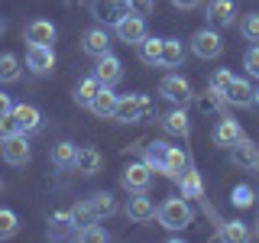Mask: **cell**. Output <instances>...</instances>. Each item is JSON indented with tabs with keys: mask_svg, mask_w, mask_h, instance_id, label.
I'll return each mask as SVG.
<instances>
[{
	"mask_svg": "<svg viewBox=\"0 0 259 243\" xmlns=\"http://www.w3.org/2000/svg\"><path fill=\"white\" fill-rule=\"evenodd\" d=\"M162 46H165V39H156V36H146L140 46V62L149 65V68H162Z\"/></svg>",
	"mask_w": 259,
	"mask_h": 243,
	"instance_id": "cell-25",
	"label": "cell"
},
{
	"mask_svg": "<svg viewBox=\"0 0 259 243\" xmlns=\"http://www.w3.org/2000/svg\"><path fill=\"white\" fill-rule=\"evenodd\" d=\"M191 52L198 55V59H204V62L207 59H221V55H224V36H221V29L210 26V23H207L204 29H198L191 36Z\"/></svg>",
	"mask_w": 259,
	"mask_h": 243,
	"instance_id": "cell-2",
	"label": "cell"
},
{
	"mask_svg": "<svg viewBox=\"0 0 259 243\" xmlns=\"http://www.w3.org/2000/svg\"><path fill=\"white\" fill-rule=\"evenodd\" d=\"M120 185L130 191V194H140V191H149V185H152V169H149V162H130V166L120 172Z\"/></svg>",
	"mask_w": 259,
	"mask_h": 243,
	"instance_id": "cell-5",
	"label": "cell"
},
{
	"mask_svg": "<svg viewBox=\"0 0 259 243\" xmlns=\"http://www.w3.org/2000/svg\"><path fill=\"white\" fill-rule=\"evenodd\" d=\"M149 110H152V101L146 94H123L117 101L113 120H120V124H140L143 117H149Z\"/></svg>",
	"mask_w": 259,
	"mask_h": 243,
	"instance_id": "cell-3",
	"label": "cell"
},
{
	"mask_svg": "<svg viewBox=\"0 0 259 243\" xmlns=\"http://www.w3.org/2000/svg\"><path fill=\"white\" fill-rule=\"evenodd\" d=\"M13 133H23V130H20V124H16L13 110H10V113L0 117V140H7V136H13Z\"/></svg>",
	"mask_w": 259,
	"mask_h": 243,
	"instance_id": "cell-41",
	"label": "cell"
},
{
	"mask_svg": "<svg viewBox=\"0 0 259 243\" xmlns=\"http://www.w3.org/2000/svg\"><path fill=\"white\" fill-rule=\"evenodd\" d=\"M113 29H117V39H120V43H126V46H140L143 39H146V16H140V13L130 10Z\"/></svg>",
	"mask_w": 259,
	"mask_h": 243,
	"instance_id": "cell-9",
	"label": "cell"
},
{
	"mask_svg": "<svg viewBox=\"0 0 259 243\" xmlns=\"http://www.w3.org/2000/svg\"><path fill=\"white\" fill-rule=\"evenodd\" d=\"M240 32H243V39H249V43H259V13H246V16H243Z\"/></svg>",
	"mask_w": 259,
	"mask_h": 243,
	"instance_id": "cell-37",
	"label": "cell"
},
{
	"mask_svg": "<svg viewBox=\"0 0 259 243\" xmlns=\"http://www.w3.org/2000/svg\"><path fill=\"white\" fill-rule=\"evenodd\" d=\"M230 201H233V208H253V201H256V191L249 188V185H237L230 194Z\"/></svg>",
	"mask_w": 259,
	"mask_h": 243,
	"instance_id": "cell-36",
	"label": "cell"
},
{
	"mask_svg": "<svg viewBox=\"0 0 259 243\" xmlns=\"http://www.w3.org/2000/svg\"><path fill=\"white\" fill-rule=\"evenodd\" d=\"M4 29H7V23H4V16H0V36H4Z\"/></svg>",
	"mask_w": 259,
	"mask_h": 243,
	"instance_id": "cell-45",
	"label": "cell"
},
{
	"mask_svg": "<svg viewBox=\"0 0 259 243\" xmlns=\"http://www.w3.org/2000/svg\"><path fill=\"white\" fill-rule=\"evenodd\" d=\"M49 156H52V166H55V169H75L78 146L68 143V140H62V143H55L52 149H49Z\"/></svg>",
	"mask_w": 259,
	"mask_h": 243,
	"instance_id": "cell-28",
	"label": "cell"
},
{
	"mask_svg": "<svg viewBox=\"0 0 259 243\" xmlns=\"http://www.w3.org/2000/svg\"><path fill=\"white\" fill-rule=\"evenodd\" d=\"M178 10H194V7H201V0H172Z\"/></svg>",
	"mask_w": 259,
	"mask_h": 243,
	"instance_id": "cell-44",
	"label": "cell"
},
{
	"mask_svg": "<svg viewBox=\"0 0 259 243\" xmlns=\"http://www.w3.org/2000/svg\"><path fill=\"white\" fill-rule=\"evenodd\" d=\"M55 36H59V29H55V23L49 20H29L26 29H23V39L32 46H52Z\"/></svg>",
	"mask_w": 259,
	"mask_h": 243,
	"instance_id": "cell-16",
	"label": "cell"
},
{
	"mask_svg": "<svg viewBox=\"0 0 259 243\" xmlns=\"http://www.w3.org/2000/svg\"><path fill=\"white\" fill-rule=\"evenodd\" d=\"M10 110H13L10 94H4V91H0V117H4V113H10Z\"/></svg>",
	"mask_w": 259,
	"mask_h": 243,
	"instance_id": "cell-43",
	"label": "cell"
},
{
	"mask_svg": "<svg viewBox=\"0 0 259 243\" xmlns=\"http://www.w3.org/2000/svg\"><path fill=\"white\" fill-rule=\"evenodd\" d=\"M26 68L32 75H49V71H55V49L26 43Z\"/></svg>",
	"mask_w": 259,
	"mask_h": 243,
	"instance_id": "cell-11",
	"label": "cell"
},
{
	"mask_svg": "<svg viewBox=\"0 0 259 243\" xmlns=\"http://www.w3.org/2000/svg\"><path fill=\"white\" fill-rule=\"evenodd\" d=\"M13 117H16V124H20V130L26 136L42 130V110L32 107V104H13Z\"/></svg>",
	"mask_w": 259,
	"mask_h": 243,
	"instance_id": "cell-19",
	"label": "cell"
},
{
	"mask_svg": "<svg viewBox=\"0 0 259 243\" xmlns=\"http://www.w3.org/2000/svg\"><path fill=\"white\" fill-rule=\"evenodd\" d=\"M256 88L249 85L246 78H233L230 81V88L224 91V97H227V107H253L256 104Z\"/></svg>",
	"mask_w": 259,
	"mask_h": 243,
	"instance_id": "cell-15",
	"label": "cell"
},
{
	"mask_svg": "<svg viewBox=\"0 0 259 243\" xmlns=\"http://www.w3.org/2000/svg\"><path fill=\"white\" fill-rule=\"evenodd\" d=\"M253 97H256V104H259V88H256V94H253Z\"/></svg>",
	"mask_w": 259,
	"mask_h": 243,
	"instance_id": "cell-46",
	"label": "cell"
},
{
	"mask_svg": "<svg viewBox=\"0 0 259 243\" xmlns=\"http://www.w3.org/2000/svg\"><path fill=\"white\" fill-rule=\"evenodd\" d=\"M81 52L84 55H91V59H101V55H107L110 52V36H107V26H91V29H84L81 32Z\"/></svg>",
	"mask_w": 259,
	"mask_h": 243,
	"instance_id": "cell-10",
	"label": "cell"
},
{
	"mask_svg": "<svg viewBox=\"0 0 259 243\" xmlns=\"http://www.w3.org/2000/svg\"><path fill=\"white\" fill-rule=\"evenodd\" d=\"M188 169V152L178 149V146H168V175L165 178H178Z\"/></svg>",
	"mask_w": 259,
	"mask_h": 243,
	"instance_id": "cell-35",
	"label": "cell"
},
{
	"mask_svg": "<svg viewBox=\"0 0 259 243\" xmlns=\"http://www.w3.org/2000/svg\"><path fill=\"white\" fill-rule=\"evenodd\" d=\"M91 205H94V211H97V217H101V221H107V217H113L120 211L117 198H113L110 191H97L94 198H91Z\"/></svg>",
	"mask_w": 259,
	"mask_h": 243,
	"instance_id": "cell-33",
	"label": "cell"
},
{
	"mask_svg": "<svg viewBox=\"0 0 259 243\" xmlns=\"http://www.w3.org/2000/svg\"><path fill=\"white\" fill-rule=\"evenodd\" d=\"M23 78V62L16 59L13 52H0V81L4 85H13V81Z\"/></svg>",
	"mask_w": 259,
	"mask_h": 243,
	"instance_id": "cell-30",
	"label": "cell"
},
{
	"mask_svg": "<svg viewBox=\"0 0 259 243\" xmlns=\"http://www.w3.org/2000/svg\"><path fill=\"white\" fill-rule=\"evenodd\" d=\"M207 23L217 29H230L237 23V7L233 0H207Z\"/></svg>",
	"mask_w": 259,
	"mask_h": 243,
	"instance_id": "cell-12",
	"label": "cell"
},
{
	"mask_svg": "<svg viewBox=\"0 0 259 243\" xmlns=\"http://www.w3.org/2000/svg\"><path fill=\"white\" fill-rule=\"evenodd\" d=\"M117 101H120V94H113V88L104 85L101 91L94 94V101H91V110L97 120H113V113H117Z\"/></svg>",
	"mask_w": 259,
	"mask_h": 243,
	"instance_id": "cell-18",
	"label": "cell"
},
{
	"mask_svg": "<svg viewBox=\"0 0 259 243\" xmlns=\"http://www.w3.org/2000/svg\"><path fill=\"white\" fill-rule=\"evenodd\" d=\"M143 159L149 162L152 172L168 175V143H159V140L146 143V146H143Z\"/></svg>",
	"mask_w": 259,
	"mask_h": 243,
	"instance_id": "cell-21",
	"label": "cell"
},
{
	"mask_svg": "<svg viewBox=\"0 0 259 243\" xmlns=\"http://www.w3.org/2000/svg\"><path fill=\"white\" fill-rule=\"evenodd\" d=\"M217 240H227V243H246L249 240V227L243 221H224L221 230H217Z\"/></svg>",
	"mask_w": 259,
	"mask_h": 243,
	"instance_id": "cell-31",
	"label": "cell"
},
{
	"mask_svg": "<svg viewBox=\"0 0 259 243\" xmlns=\"http://www.w3.org/2000/svg\"><path fill=\"white\" fill-rule=\"evenodd\" d=\"M156 221H159V227H165V230H185V227L194 224V211H191L188 201H185V194L182 198H165L156 211Z\"/></svg>",
	"mask_w": 259,
	"mask_h": 243,
	"instance_id": "cell-1",
	"label": "cell"
},
{
	"mask_svg": "<svg viewBox=\"0 0 259 243\" xmlns=\"http://www.w3.org/2000/svg\"><path fill=\"white\" fill-rule=\"evenodd\" d=\"M230 162L240 172H259V146L243 136V140H237L230 146Z\"/></svg>",
	"mask_w": 259,
	"mask_h": 243,
	"instance_id": "cell-7",
	"label": "cell"
},
{
	"mask_svg": "<svg viewBox=\"0 0 259 243\" xmlns=\"http://www.w3.org/2000/svg\"><path fill=\"white\" fill-rule=\"evenodd\" d=\"M71 221H75V233H78V240H81V230H88L91 224H97L101 217H97V211L91 201H78L75 208H71Z\"/></svg>",
	"mask_w": 259,
	"mask_h": 243,
	"instance_id": "cell-27",
	"label": "cell"
},
{
	"mask_svg": "<svg viewBox=\"0 0 259 243\" xmlns=\"http://www.w3.org/2000/svg\"><path fill=\"white\" fill-rule=\"evenodd\" d=\"M237 140H243V130L240 124L233 117H227V113H221V120H217V127H214V133H210V143L214 146H221V149H230Z\"/></svg>",
	"mask_w": 259,
	"mask_h": 243,
	"instance_id": "cell-13",
	"label": "cell"
},
{
	"mask_svg": "<svg viewBox=\"0 0 259 243\" xmlns=\"http://www.w3.org/2000/svg\"><path fill=\"white\" fill-rule=\"evenodd\" d=\"M182 62H185L182 39H165V46H162V68H178Z\"/></svg>",
	"mask_w": 259,
	"mask_h": 243,
	"instance_id": "cell-32",
	"label": "cell"
},
{
	"mask_svg": "<svg viewBox=\"0 0 259 243\" xmlns=\"http://www.w3.org/2000/svg\"><path fill=\"white\" fill-rule=\"evenodd\" d=\"M159 94L165 97L168 104H178V107H185L188 101H194V91H191V81L185 75H165L159 81Z\"/></svg>",
	"mask_w": 259,
	"mask_h": 243,
	"instance_id": "cell-4",
	"label": "cell"
},
{
	"mask_svg": "<svg viewBox=\"0 0 259 243\" xmlns=\"http://www.w3.org/2000/svg\"><path fill=\"white\" fill-rule=\"evenodd\" d=\"M162 130H165V133H172V136H188L191 133V124H188V113H185V107H175L172 110H165L162 113Z\"/></svg>",
	"mask_w": 259,
	"mask_h": 243,
	"instance_id": "cell-20",
	"label": "cell"
},
{
	"mask_svg": "<svg viewBox=\"0 0 259 243\" xmlns=\"http://www.w3.org/2000/svg\"><path fill=\"white\" fill-rule=\"evenodd\" d=\"M94 75L101 78V85H107V88H113V85H120V78H123V62L117 59V55H101L97 59V65H94Z\"/></svg>",
	"mask_w": 259,
	"mask_h": 243,
	"instance_id": "cell-17",
	"label": "cell"
},
{
	"mask_svg": "<svg viewBox=\"0 0 259 243\" xmlns=\"http://www.w3.org/2000/svg\"><path fill=\"white\" fill-rule=\"evenodd\" d=\"M0 188H4V182H0Z\"/></svg>",
	"mask_w": 259,
	"mask_h": 243,
	"instance_id": "cell-48",
	"label": "cell"
},
{
	"mask_svg": "<svg viewBox=\"0 0 259 243\" xmlns=\"http://www.w3.org/2000/svg\"><path fill=\"white\" fill-rule=\"evenodd\" d=\"M0 152L10 166H26L32 159V149H29V136L26 133H13L7 140H0Z\"/></svg>",
	"mask_w": 259,
	"mask_h": 243,
	"instance_id": "cell-8",
	"label": "cell"
},
{
	"mask_svg": "<svg viewBox=\"0 0 259 243\" xmlns=\"http://www.w3.org/2000/svg\"><path fill=\"white\" fill-rule=\"evenodd\" d=\"M230 81H233V71H230V68H217L214 75H210V88L224 94L227 88H230Z\"/></svg>",
	"mask_w": 259,
	"mask_h": 243,
	"instance_id": "cell-39",
	"label": "cell"
},
{
	"mask_svg": "<svg viewBox=\"0 0 259 243\" xmlns=\"http://www.w3.org/2000/svg\"><path fill=\"white\" fill-rule=\"evenodd\" d=\"M81 240H88V243H107V240H110V233L101 227V221H97V224L88 227V230H81Z\"/></svg>",
	"mask_w": 259,
	"mask_h": 243,
	"instance_id": "cell-40",
	"label": "cell"
},
{
	"mask_svg": "<svg viewBox=\"0 0 259 243\" xmlns=\"http://www.w3.org/2000/svg\"><path fill=\"white\" fill-rule=\"evenodd\" d=\"M101 166H104V156L94 149V146H78V156H75L78 175H97Z\"/></svg>",
	"mask_w": 259,
	"mask_h": 243,
	"instance_id": "cell-22",
	"label": "cell"
},
{
	"mask_svg": "<svg viewBox=\"0 0 259 243\" xmlns=\"http://www.w3.org/2000/svg\"><path fill=\"white\" fill-rule=\"evenodd\" d=\"M175 182L182 185V194H185V198H198V201H204V185H201V175L194 172L191 166L185 169V172L178 175Z\"/></svg>",
	"mask_w": 259,
	"mask_h": 243,
	"instance_id": "cell-29",
	"label": "cell"
},
{
	"mask_svg": "<svg viewBox=\"0 0 259 243\" xmlns=\"http://www.w3.org/2000/svg\"><path fill=\"white\" fill-rule=\"evenodd\" d=\"M130 13V0H91V16L101 26H117Z\"/></svg>",
	"mask_w": 259,
	"mask_h": 243,
	"instance_id": "cell-6",
	"label": "cell"
},
{
	"mask_svg": "<svg viewBox=\"0 0 259 243\" xmlns=\"http://www.w3.org/2000/svg\"><path fill=\"white\" fill-rule=\"evenodd\" d=\"M20 233V214L10 208H0V240H10Z\"/></svg>",
	"mask_w": 259,
	"mask_h": 243,
	"instance_id": "cell-34",
	"label": "cell"
},
{
	"mask_svg": "<svg viewBox=\"0 0 259 243\" xmlns=\"http://www.w3.org/2000/svg\"><path fill=\"white\" fill-rule=\"evenodd\" d=\"M101 88H104V85H101V78H97V75H88V78H81L78 85H75V94H71V97H75L78 107H91L94 94L101 91Z\"/></svg>",
	"mask_w": 259,
	"mask_h": 243,
	"instance_id": "cell-26",
	"label": "cell"
},
{
	"mask_svg": "<svg viewBox=\"0 0 259 243\" xmlns=\"http://www.w3.org/2000/svg\"><path fill=\"white\" fill-rule=\"evenodd\" d=\"M130 10L140 13V16H149L152 10H156V0H130Z\"/></svg>",
	"mask_w": 259,
	"mask_h": 243,
	"instance_id": "cell-42",
	"label": "cell"
},
{
	"mask_svg": "<svg viewBox=\"0 0 259 243\" xmlns=\"http://www.w3.org/2000/svg\"><path fill=\"white\" fill-rule=\"evenodd\" d=\"M243 68L249 71V78H259V43H253L243 55Z\"/></svg>",
	"mask_w": 259,
	"mask_h": 243,
	"instance_id": "cell-38",
	"label": "cell"
},
{
	"mask_svg": "<svg viewBox=\"0 0 259 243\" xmlns=\"http://www.w3.org/2000/svg\"><path fill=\"white\" fill-rule=\"evenodd\" d=\"M194 104H198V110H201V113H214V117H221L224 107H227V97L207 85V91L194 94Z\"/></svg>",
	"mask_w": 259,
	"mask_h": 243,
	"instance_id": "cell-24",
	"label": "cell"
},
{
	"mask_svg": "<svg viewBox=\"0 0 259 243\" xmlns=\"http://www.w3.org/2000/svg\"><path fill=\"white\" fill-rule=\"evenodd\" d=\"M49 237L52 240H62V237H75V221H71V211H55L52 217H49Z\"/></svg>",
	"mask_w": 259,
	"mask_h": 243,
	"instance_id": "cell-23",
	"label": "cell"
},
{
	"mask_svg": "<svg viewBox=\"0 0 259 243\" xmlns=\"http://www.w3.org/2000/svg\"><path fill=\"white\" fill-rule=\"evenodd\" d=\"M256 233H259V224H256Z\"/></svg>",
	"mask_w": 259,
	"mask_h": 243,
	"instance_id": "cell-47",
	"label": "cell"
},
{
	"mask_svg": "<svg viewBox=\"0 0 259 243\" xmlns=\"http://www.w3.org/2000/svg\"><path fill=\"white\" fill-rule=\"evenodd\" d=\"M156 205H152L149 198H146V191H140V194H133V198L126 201V208H123V214L130 217L133 224H149V221H156Z\"/></svg>",
	"mask_w": 259,
	"mask_h": 243,
	"instance_id": "cell-14",
	"label": "cell"
},
{
	"mask_svg": "<svg viewBox=\"0 0 259 243\" xmlns=\"http://www.w3.org/2000/svg\"><path fill=\"white\" fill-rule=\"evenodd\" d=\"M65 4H71V0H65Z\"/></svg>",
	"mask_w": 259,
	"mask_h": 243,
	"instance_id": "cell-49",
	"label": "cell"
}]
</instances>
